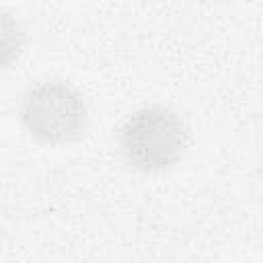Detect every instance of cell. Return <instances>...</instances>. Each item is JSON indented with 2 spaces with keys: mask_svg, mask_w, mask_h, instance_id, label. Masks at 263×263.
Masks as SVG:
<instances>
[{
  "mask_svg": "<svg viewBox=\"0 0 263 263\" xmlns=\"http://www.w3.org/2000/svg\"><path fill=\"white\" fill-rule=\"evenodd\" d=\"M117 146L129 166L144 173H160L185 156L189 129L177 111L152 105L134 111L121 123Z\"/></svg>",
  "mask_w": 263,
  "mask_h": 263,
  "instance_id": "6da1fadb",
  "label": "cell"
},
{
  "mask_svg": "<svg viewBox=\"0 0 263 263\" xmlns=\"http://www.w3.org/2000/svg\"><path fill=\"white\" fill-rule=\"evenodd\" d=\"M21 121L39 142L66 144L76 140L88 119L84 97L66 80H41L33 84L21 101Z\"/></svg>",
  "mask_w": 263,
  "mask_h": 263,
  "instance_id": "7a4b0ae2",
  "label": "cell"
},
{
  "mask_svg": "<svg viewBox=\"0 0 263 263\" xmlns=\"http://www.w3.org/2000/svg\"><path fill=\"white\" fill-rule=\"evenodd\" d=\"M25 45V31L18 18L0 8V68L10 66L23 51Z\"/></svg>",
  "mask_w": 263,
  "mask_h": 263,
  "instance_id": "3957f363",
  "label": "cell"
}]
</instances>
